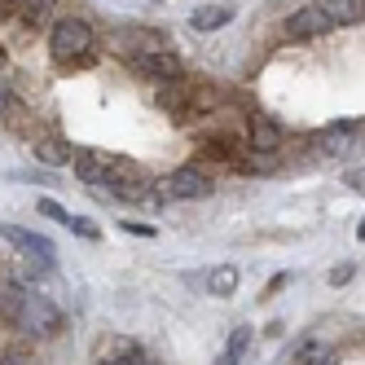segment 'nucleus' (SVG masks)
<instances>
[{
	"mask_svg": "<svg viewBox=\"0 0 365 365\" xmlns=\"http://www.w3.org/2000/svg\"><path fill=\"white\" fill-rule=\"evenodd\" d=\"M110 48H119V53H154V48H168L159 31H145V27H119L110 31Z\"/></svg>",
	"mask_w": 365,
	"mask_h": 365,
	"instance_id": "obj_6",
	"label": "nucleus"
},
{
	"mask_svg": "<svg viewBox=\"0 0 365 365\" xmlns=\"http://www.w3.org/2000/svg\"><path fill=\"white\" fill-rule=\"evenodd\" d=\"M5 106H9V93H5V84H0V115H5Z\"/></svg>",
	"mask_w": 365,
	"mask_h": 365,
	"instance_id": "obj_24",
	"label": "nucleus"
},
{
	"mask_svg": "<svg viewBox=\"0 0 365 365\" xmlns=\"http://www.w3.org/2000/svg\"><path fill=\"white\" fill-rule=\"evenodd\" d=\"M71 154H75V150H71L66 141H58V137H48V141H40V145H36V159H40V163H48V168L71 163Z\"/></svg>",
	"mask_w": 365,
	"mask_h": 365,
	"instance_id": "obj_17",
	"label": "nucleus"
},
{
	"mask_svg": "<svg viewBox=\"0 0 365 365\" xmlns=\"http://www.w3.org/2000/svg\"><path fill=\"white\" fill-rule=\"evenodd\" d=\"M128 233H137V238H154V225H141V220H123Z\"/></svg>",
	"mask_w": 365,
	"mask_h": 365,
	"instance_id": "obj_22",
	"label": "nucleus"
},
{
	"mask_svg": "<svg viewBox=\"0 0 365 365\" xmlns=\"http://www.w3.org/2000/svg\"><path fill=\"white\" fill-rule=\"evenodd\" d=\"M163 198H207L212 194V180H207L198 168H180V172H172L168 180H163Z\"/></svg>",
	"mask_w": 365,
	"mask_h": 365,
	"instance_id": "obj_4",
	"label": "nucleus"
},
{
	"mask_svg": "<svg viewBox=\"0 0 365 365\" xmlns=\"http://www.w3.org/2000/svg\"><path fill=\"white\" fill-rule=\"evenodd\" d=\"M207 291H212L216 299H229L233 291H238V269H233V264L212 269V273H207Z\"/></svg>",
	"mask_w": 365,
	"mask_h": 365,
	"instance_id": "obj_14",
	"label": "nucleus"
},
{
	"mask_svg": "<svg viewBox=\"0 0 365 365\" xmlns=\"http://www.w3.org/2000/svg\"><path fill=\"white\" fill-rule=\"evenodd\" d=\"M62 308L48 299V295H22V308H18V317L14 326H22L27 334H44V339H53L62 330Z\"/></svg>",
	"mask_w": 365,
	"mask_h": 365,
	"instance_id": "obj_1",
	"label": "nucleus"
},
{
	"mask_svg": "<svg viewBox=\"0 0 365 365\" xmlns=\"http://www.w3.org/2000/svg\"><path fill=\"white\" fill-rule=\"evenodd\" d=\"M229 18H233V9H225V5H202V9L190 14V27L194 31H216V27H225Z\"/></svg>",
	"mask_w": 365,
	"mask_h": 365,
	"instance_id": "obj_13",
	"label": "nucleus"
},
{
	"mask_svg": "<svg viewBox=\"0 0 365 365\" xmlns=\"http://www.w3.org/2000/svg\"><path fill=\"white\" fill-rule=\"evenodd\" d=\"M0 58H5V53H0Z\"/></svg>",
	"mask_w": 365,
	"mask_h": 365,
	"instance_id": "obj_25",
	"label": "nucleus"
},
{
	"mask_svg": "<svg viewBox=\"0 0 365 365\" xmlns=\"http://www.w3.org/2000/svg\"><path fill=\"white\" fill-rule=\"evenodd\" d=\"M71 159H75V176L101 190V180H106V168H110V154H101V150H80V154H71Z\"/></svg>",
	"mask_w": 365,
	"mask_h": 365,
	"instance_id": "obj_9",
	"label": "nucleus"
},
{
	"mask_svg": "<svg viewBox=\"0 0 365 365\" xmlns=\"http://www.w3.org/2000/svg\"><path fill=\"white\" fill-rule=\"evenodd\" d=\"M247 348H251V326H238V330L229 334V344H225V356H220L216 365H242Z\"/></svg>",
	"mask_w": 365,
	"mask_h": 365,
	"instance_id": "obj_16",
	"label": "nucleus"
},
{
	"mask_svg": "<svg viewBox=\"0 0 365 365\" xmlns=\"http://www.w3.org/2000/svg\"><path fill=\"white\" fill-rule=\"evenodd\" d=\"M66 229H71V233H80V238H101V229H97L93 220H84V216H71Z\"/></svg>",
	"mask_w": 365,
	"mask_h": 365,
	"instance_id": "obj_19",
	"label": "nucleus"
},
{
	"mask_svg": "<svg viewBox=\"0 0 365 365\" xmlns=\"http://www.w3.org/2000/svg\"><path fill=\"white\" fill-rule=\"evenodd\" d=\"M137 71L150 75V80H180V58L172 53V48H154V53L137 58Z\"/></svg>",
	"mask_w": 365,
	"mask_h": 365,
	"instance_id": "obj_8",
	"label": "nucleus"
},
{
	"mask_svg": "<svg viewBox=\"0 0 365 365\" xmlns=\"http://www.w3.org/2000/svg\"><path fill=\"white\" fill-rule=\"evenodd\" d=\"M348 277H352V264H339V269H334V273H330V282H339V286H344V282H348Z\"/></svg>",
	"mask_w": 365,
	"mask_h": 365,
	"instance_id": "obj_23",
	"label": "nucleus"
},
{
	"mask_svg": "<svg viewBox=\"0 0 365 365\" xmlns=\"http://www.w3.org/2000/svg\"><path fill=\"white\" fill-rule=\"evenodd\" d=\"M356 137H361V123H352V119H348V123L330 128V133H322V141H317V145H322L326 154H344V150H348Z\"/></svg>",
	"mask_w": 365,
	"mask_h": 365,
	"instance_id": "obj_12",
	"label": "nucleus"
},
{
	"mask_svg": "<svg viewBox=\"0 0 365 365\" xmlns=\"http://www.w3.org/2000/svg\"><path fill=\"white\" fill-rule=\"evenodd\" d=\"M326 31H330V18L312 5V0L286 18V36H291V40H312V36H326Z\"/></svg>",
	"mask_w": 365,
	"mask_h": 365,
	"instance_id": "obj_7",
	"label": "nucleus"
},
{
	"mask_svg": "<svg viewBox=\"0 0 365 365\" xmlns=\"http://www.w3.org/2000/svg\"><path fill=\"white\" fill-rule=\"evenodd\" d=\"M5 229V238L31 259V264H40V269H53V259H58V247L44 238V233H31V229H22V225H0Z\"/></svg>",
	"mask_w": 365,
	"mask_h": 365,
	"instance_id": "obj_3",
	"label": "nucleus"
},
{
	"mask_svg": "<svg viewBox=\"0 0 365 365\" xmlns=\"http://www.w3.org/2000/svg\"><path fill=\"white\" fill-rule=\"evenodd\" d=\"M282 145V128L269 115H251V150L255 154H273Z\"/></svg>",
	"mask_w": 365,
	"mask_h": 365,
	"instance_id": "obj_10",
	"label": "nucleus"
},
{
	"mask_svg": "<svg viewBox=\"0 0 365 365\" xmlns=\"http://www.w3.org/2000/svg\"><path fill=\"white\" fill-rule=\"evenodd\" d=\"M22 295H27V291H22L18 282H0V312H5L9 322L18 317V308H22Z\"/></svg>",
	"mask_w": 365,
	"mask_h": 365,
	"instance_id": "obj_18",
	"label": "nucleus"
},
{
	"mask_svg": "<svg viewBox=\"0 0 365 365\" xmlns=\"http://www.w3.org/2000/svg\"><path fill=\"white\" fill-rule=\"evenodd\" d=\"M40 216H48V220H58V225H66V220H71V212H66V207H58L53 198H40Z\"/></svg>",
	"mask_w": 365,
	"mask_h": 365,
	"instance_id": "obj_21",
	"label": "nucleus"
},
{
	"mask_svg": "<svg viewBox=\"0 0 365 365\" xmlns=\"http://www.w3.org/2000/svg\"><path fill=\"white\" fill-rule=\"evenodd\" d=\"M48 48H53V58L71 62V58H88V48H93V27L84 18H62L53 36H48Z\"/></svg>",
	"mask_w": 365,
	"mask_h": 365,
	"instance_id": "obj_2",
	"label": "nucleus"
},
{
	"mask_svg": "<svg viewBox=\"0 0 365 365\" xmlns=\"http://www.w3.org/2000/svg\"><path fill=\"white\" fill-rule=\"evenodd\" d=\"M53 5H58V0H22V9H27V18H48V14H53Z\"/></svg>",
	"mask_w": 365,
	"mask_h": 365,
	"instance_id": "obj_20",
	"label": "nucleus"
},
{
	"mask_svg": "<svg viewBox=\"0 0 365 365\" xmlns=\"http://www.w3.org/2000/svg\"><path fill=\"white\" fill-rule=\"evenodd\" d=\"M97 365H150V361H145L141 344H133L123 334H110L97 344Z\"/></svg>",
	"mask_w": 365,
	"mask_h": 365,
	"instance_id": "obj_5",
	"label": "nucleus"
},
{
	"mask_svg": "<svg viewBox=\"0 0 365 365\" xmlns=\"http://www.w3.org/2000/svg\"><path fill=\"white\" fill-rule=\"evenodd\" d=\"M295 365H334V348L322 344V339H308V344H299V352H295Z\"/></svg>",
	"mask_w": 365,
	"mask_h": 365,
	"instance_id": "obj_15",
	"label": "nucleus"
},
{
	"mask_svg": "<svg viewBox=\"0 0 365 365\" xmlns=\"http://www.w3.org/2000/svg\"><path fill=\"white\" fill-rule=\"evenodd\" d=\"M312 5L330 18V27H348L361 18V0H312Z\"/></svg>",
	"mask_w": 365,
	"mask_h": 365,
	"instance_id": "obj_11",
	"label": "nucleus"
}]
</instances>
